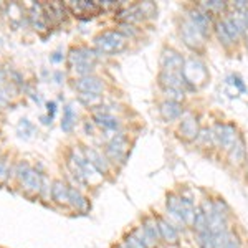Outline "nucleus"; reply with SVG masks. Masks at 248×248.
<instances>
[{
  "label": "nucleus",
  "instance_id": "obj_1",
  "mask_svg": "<svg viewBox=\"0 0 248 248\" xmlns=\"http://www.w3.org/2000/svg\"><path fill=\"white\" fill-rule=\"evenodd\" d=\"M94 45L99 53L114 55L127 46V37L119 30H106L94 37Z\"/></svg>",
  "mask_w": 248,
  "mask_h": 248
},
{
  "label": "nucleus",
  "instance_id": "obj_2",
  "mask_svg": "<svg viewBox=\"0 0 248 248\" xmlns=\"http://www.w3.org/2000/svg\"><path fill=\"white\" fill-rule=\"evenodd\" d=\"M68 62H70L71 68L75 70V73L79 75V78L88 77V75H93L96 55L93 50H90L86 46H77L70 50Z\"/></svg>",
  "mask_w": 248,
  "mask_h": 248
},
{
  "label": "nucleus",
  "instance_id": "obj_3",
  "mask_svg": "<svg viewBox=\"0 0 248 248\" xmlns=\"http://www.w3.org/2000/svg\"><path fill=\"white\" fill-rule=\"evenodd\" d=\"M42 186H43V175L40 174L37 169L29 170V174L25 175L22 182H20V187H22V194L27 195L30 199H37L40 197V192H42Z\"/></svg>",
  "mask_w": 248,
  "mask_h": 248
},
{
  "label": "nucleus",
  "instance_id": "obj_4",
  "mask_svg": "<svg viewBox=\"0 0 248 248\" xmlns=\"http://www.w3.org/2000/svg\"><path fill=\"white\" fill-rule=\"evenodd\" d=\"M181 37L184 42H186L187 46L194 48V50H199V48H202V45H203L205 35H203L202 31L199 30L189 18H187L181 23Z\"/></svg>",
  "mask_w": 248,
  "mask_h": 248
},
{
  "label": "nucleus",
  "instance_id": "obj_5",
  "mask_svg": "<svg viewBox=\"0 0 248 248\" xmlns=\"http://www.w3.org/2000/svg\"><path fill=\"white\" fill-rule=\"evenodd\" d=\"M214 139L215 144H218L223 149H232L235 142H237L238 136L237 129L232 124H217L214 127Z\"/></svg>",
  "mask_w": 248,
  "mask_h": 248
},
{
  "label": "nucleus",
  "instance_id": "obj_6",
  "mask_svg": "<svg viewBox=\"0 0 248 248\" xmlns=\"http://www.w3.org/2000/svg\"><path fill=\"white\" fill-rule=\"evenodd\" d=\"M161 66L162 71H169V73H182L184 70V58L179 51L166 48L161 55Z\"/></svg>",
  "mask_w": 248,
  "mask_h": 248
},
{
  "label": "nucleus",
  "instance_id": "obj_7",
  "mask_svg": "<svg viewBox=\"0 0 248 248\" xmlns=\"http://www.w3.org/2000/svg\"><path fill=\"white\" fill-rule=\"evenodd\" d=\"M127 138L124 134H116L106 146V154L108 157H111L116 162H123L124 161V155H126L127 151Z\"/></svg>",
  "mask_w": 248,
  "mask_h": 248
},
{
  "label": "nucleus",
  "instance_id": "obj_8",
  "mask_svg": "<svg viewBox=\"0 0 248 248\" xmlns=\"http://www.w3.org/2000/svg\"><path fill=\"white\" fill-rule=\"evenodd\" d=\"M75 90H78L79 93H93V94H101L105 90V83L101 81V78L94 77V75H88V77L78 78L73 83Z\"/></svg>",
  "mask_w": 248,
  "mask_h": 248
},
{
  "label": "nucleus",
  "instance_id": "obj_9",
  "mask_svg": "<svg viewBox=\"0 0 248 248\" xmlns=\"http://www.w3.org/2000/svg\"><path fill=\"white\" fill-rule=\"evenodd\" d=\"M155 220H157L159 232H161V242L167 243L170 247L179 245V230L175 229L174 223L162 217H155Z\"/></svg>",
  "mask_w": 248,
  "mask_h": 248
},
{
  "label": "nucleus",
  "instance_id": "obj_10",
  "mask_svg": "<svg viewBox=\"0 0 248 248\" xmlns=\"http://www.w3.org/2000/svg\"><path fill=\"white\" fill-rule=\"evenodd\" d=\"M93 119L99 127L105 131H118L119 129V119L114 118L111 113L103 109V106H98V109L93 111Z\"/></svg>",
  "mask_w": 248,
  "mask_h": 248
},
{
  "label": "nucleus",
  "instance_id": "obj_11",
  "mask_svg": "<svg viewBox=\"0 0 248 248\" xmlns=\"http://www.w3.org/2000/svg\"><path fill=\"white\" fill-rule=\"evenodd\" d=\"M83 154H85L86 161L90 162L91 166L99 172V174H108V170H109V164H108L106 157L99 153V151L93 149V147H85V149H83Z\"/></svg>",
  "mask_w": 248,
  "mask_h": 248
},
{
  "label": "nucleus",
  "instance_id": "obj_12",
  "mask_svg": "<svg viewBox=\"0 0 248 248\" xmlns=\"http://www.w3.org/2000/svg\"><path fill=\"white\" fill-rule=\"evenodd\" d=\"M68 197H70V186L63 181L51 182V202H55L58 207L68 205Z\"/></svg>",
  "mask_w": 248,
  "mask_h": 248
},
{
  "label": "nucleus",
  "instance_id": "obj_13",
  "mask_svg": "<svg viewBox=\"0 0 248 248\" xmlns=\"http://www.w3.org/2000/svg\"><path fill=\"white\" fill-rule=\"evenodd\" d=\"M179 131H181V134L186 139H189V141H192V139H197L199 133H201L197 118H195L194 114H186L181 121V127H179Z\"/></svg>",
  "mask_w": 248,
  "mask_h": 248
},
{
  "label": "nucleus",
  "instance_id": "obj_14",
  "mask_svg": "<svg viewBox=\"0 0 248 248\" xmlns=\"http://www.w3.org/2000/svg\"><path fill=\"white\" fill-rule=\"evenodd\" d=\"M68 207H71L77 212H88L91 209L90 202L85 195L81 194V190H78L77 187H70V197H68Z\"/></svg>",
  "mask_w": 248,
  "mask_h": 248
},
{
  "label": "nucleus",
  "instance_id": "obj_15",
  "mask_svg": "<svg viewBox=\"0 0 248 248\" xmlns=\"http://www.w3.org/2000/svg\"><path fill=\"white\" fill-rule=\"evenodd\" d=\"M189 20H190L192 23H194L195 27H197L199 30L202 31L203 35L209 33L212 22H210V17H209V14H207V12H203V10H190L189 12Z\"/></svg>",
  "mask_w": 248,
  "mask_h": 248
},
{
  "label": "nucleus",
  "instance_id": "obj_16",
  "mask_svg": "<svg viewBox=\"0 0 248 248\" xmlns=\"http://www.w3.org/2000/svg\"><path fill=\"white\" fill-rule=\"evenodd\" d=\"M159 79H161V85L166 86V90H182V86L186 85L182 73H169V71H161Z\"/></svg>",
  "mask_w": 248,
  "mask_h": 248
},
{
  "label": "nucleus",
  "instance_id": "obj_17",
  "mask_svg": "<svg viewBox=\"0 0 248 248\" xmlns=\"http://www.w3.org/2000/svg\"><path fill=\"white\" fill-rule=\"evenodd\" d=\"M159 113L166 121H174V119L181 118L182 114V105L181 103H175V101H164L161 108H159Z\"/></svg>",
  "mask_w": 248,
  "mask_h": 248
},
{
  "label": "nucleus",
  "instance_id": "obj_18",
  "mask_svg": "<svg viewBox=\"0 0 248 248\" xmlns=\"http://www.w3.org/2000/svg\"><path fill=\"white\" fill-rule=\"evenodd\" d=\"M141 227L155 243L161 242V232H159V225H157V220H155V217H144L142 222H141Z\"/></svg>",
  "mask_w": 248,
  "mask_h": 248
},
{
  "label": "nucleus",
  "instance_id": "obj_19",
  "mask_svg": "<svg viewBox=\"0 0 248 248\" xmlns=\"http://www.w3.org/2000/svg\"><path fill=\"white\" fill-rule=\"evenodd\" d=\"M245 154H247L245 142H243V139H237V142L230 149V162L235 164V166H240V164L245 161Z\"/></svg>",
  "mask_w": 248,
  "mask_h": 248
},
{
  "label": "nucleus",
  "instance_id": "obj_20",
  "mask_svg": "<svg viewBox=\"0 0 248 248\" xmlns=\"http://www.w3.org/2000/svg\"><path fill=\"white\" fill-rule=\"evenodd\" d=\"M75 121H77V114H75L73 108L71 106H65L63 108V119H62V129L65 133H71L75 126Z\"/></svg>",
  "mask_w": 248,
  "mask_h": 248
},
{
  "label": "nucleus",
  "instance_id": "obj_21",
  "mask_svg": "<svg viewBox=\"0 0 248 248\" xmlns=\"http://www.w3.org/2000/svg\"><path fill=\"white\" fill-rule=\"evenodd\" d=\"M192 229H194L195 233H201V232H205L209 229V222H207V217L201 207L195 209V218H194V223H192Z\"/></svg>",
  "mask_w": 248,
  "mask_h": 248
},
{
  "label": "nucleus",
  "instance_id": "obj_22",
  "mask_svg": "<svg viewBox=\"0 0 248 248\" xmlns=\"http://www.w3.org/2000/svg\"><path fill=\"white\" fill-rule=\"evenodd\" d=\"M131 233H133L134 237L138 238L139 242H141L146 248H157V245H159V243H155L154 240L151 238L149 235L146 233V232H144V229H142L141 225H139V227H134V229L131 230Z\"/></svg>",
  "mask_w": 248,
  "mask_h": 248
},
{
  "label": "nucleus",
  "instance_id": "obj_23",
  "mask_svg": "<svg viewBox=\"0 0 248 248\" xmlns=\"http://www.w3.org/2000/svg\"><path fill=\"white\" fill-rule=\"evenodd\" d=\"M79 101L83 105L90 106V108H96L99 103L103 101L101 94H93V93H79Z\"/></svg>",
  "mask_w": 248,
  "mask_h": 248
},
{
  "label": "nucleus",
  "instance_id": "obj_24",
  "mask_svg": "<svg viewBox=\"0 0 248 248\" xmlns=\"http://www.w3.org/2000/svg\"><path fill=\"white\" fill-rule=\"evenodd\" d=\"M215 30H217V35H218V40L223 43L225 46H230L232 43H233V40L229 35V31H227L225 25H223V22H218L217 25H215Z\"/></svg>",
  "mask_w": 248,
  "mask_h": 248
},
{
  "label": "nucleus",
  "instance_id": "obj_25",
  "mask_svg": "<svg viewBox=\"0 0 248 248\" xmlns=\"http://www.w3.org/2000/svg\"><path fill=\"white\" fill-rule=\"evenodd\" d=\"M31 169L30 167V164L29 162H25V161H20L17 166H15V170H14V175L17 177V181H18V184L25 179V175L29 174V170Z\"/></svg>",
  "mask_w": 248,
  "mask_h": 248
},
{
  "label": "nucleus",
  "instance_id": "obj_26",
  "mask_svg": "<svg viewBox=\"0 0 248 248\" xmlns=\"http://www.w3.org/2000/svg\"><path fill=\"white\" fill-rule=\"evenodd\" d=\"M223 25H225V29H227V31H229V35L232 37V40H233V42L240 37V35H242V33H240V31H238L237 25H235V23H233V20H232L230 15H229V17L223 18Z\"/></svg>",
  "mask_w": 248,
  "mask_h": 248
},
{
  "label": "nucleus",
  "instance_id": "obj_27",
  "mask_svg": "<svg viewBox=\"0 0 248 248\" xmlns=\"http://www.w3.org/2000/svg\"><path fill=\"white\" fill-rule=\"evenodd\" d=\"M12 170H10V166H9V161L5 157H0V184H5L9 181Z\"/></svg>",
  "mask_w": 248,
  "mask_h": 248
},
{
  "label": "nucleus",
  "instance_id": "obj_28",
  "mask_svg": "<svg viewBox=\"0 0 248 248\" xmlns=\"http://www.w3.org/2000/svg\"><path fill=\"white\" fill-rule=\"evenodd\" d=\"M202 7L209 12H223L227 9V3L225 2H218V0H210V2H203Z\"/></svg>",
  "mask_w": 248,
  "mask_h": 248
},
{
  "label": "nucleus",
  "instance_id": "obj_29",
  "mask_svg": "<svg viewBox=\"0 0 248 248\" xmlns=\"http://www.w3.org/2000/svg\"><path fill=\"white\" fill-rule=\"evenodd\" d=\"M222 248H242V240H240L237 233H233V232L230 230L229 238L225 240V243L222 245Z\"/></svg>",
  "mask_w": 248,
  "mask_h": 248
},
{
  "label": "nucleus",
  "instance_id": "obj_30",
  "mask_svg": "<svg viewBox=\"0 0 248 248\" xmlns=\"http://www.w3.org/2000/svg\"><path fill=\"white\" fill-rule=\"evenodd\" d=\"M199 141L202 144H209V142H215L214 139V131L212 129H202L201 133H199Z\"/></svg>",
  "mask_w": 248,
  "mask_h": 248
},
{
  "label": "nucleus",
  "instance_id": "obj_31",
  "mask_svg": "<svg viewBox=\"0 0 248 248\" xmlns=\"http://www.w3.org/2000/svg\"><path fill=\"white\" fill-rule=\"evenodd\" d=\"M166 96L169 98V101L179 103L181 99H184V91L182 90H166Z\"/></svg>",
  "mask_w": 248,
  "mask_h": 248
},
{
  "label": "nucleus",
  "instance_id": "obj_32",
  "mask_svg": "<svg viewBox=\"0 0 248 248\" xmlns=\"http://www.w3.org/2000/svg\"><path fill=\"white\" fill-rule=\"evenodd\" d=\"M123 242H126L127 245H131L133 248H146V247L142 245L141 242H139L138 238L134 237L133 233H131V232H129V233H126V235H124V240H123Z\"/></svg>",
  "mask_w": 248,
  "mask_h": 248
},
{
  "label": "nucleus",
  "instance_id": "obj_33",
  "mask_svg": "<svg viewBox=\"0 0 248 248\" xmlns=\"http://www.w3.org/2000/svg\"><path fill=\"white\" fill-rule=\"evenodd\" d=\"M46 108H48V116H50V118L53 119V116H55V111H57V105H55V103L51 101V103H48V105H46Z\"/></svg>",
  "mask_w": 248,
  "mask_h": 248
},
{
  "label": "nucleus",
  "instance_id": "obj_34",
  "mask_svg": "<svg viewBox=\"0 0 248 248\" xmlns=\"http://www.w3.org/2000/svg\"><path fill=\"white\" fill-rule=\"evenodd\" d=\"M113 248H133L131 245H127L126 242H119V243H116V245Z\"/></svg>",
  "mask_w": 248,
  "mask_h": 248
},
{
  "label": "nucleus",
  "instance_id": "obj_35",
  "mask_svg": "<svg viewBox=\"0 0 248 248\" xmlns=\"http://www.w3.org/2000/svg\"><path fill=\"white\" fill-rule=\"evenodd\" d=\"M5 78H7L5 71H3V70H0V86H2L3 83H5Z\"/></svg>",
  "mask_w": 248,
  "mask_h": 248
},
{
  "label": "nucleus",
  "instance_id": "obj_36",
  "mask_svg": "<svg viewBox=\"0 0 248 248\" xmlns=\"http://www.w3.org/2000/svg\"><path fill=\"white\" fill-rule=\"evenodd\" d=\"M245 20H247V25H248V10L245 12Z\"/></svg>",
  "mask_w": 248,
  "mask_h": 248
},
{
  "label": "nucleus",
  "instance_id": "obj_37",
  "mask_svg": "<svg viewBox=\"0 0 248 248\" xmlns=\"http://www.w3.org/2000/svg\"><path fill=\"white\" fill-rule=\"evenodd\" d=\"M247 46H248V38H247Z\"/></svg>",
  "mask_w": 248,
  "mask_h": 248
}]
</instances>
